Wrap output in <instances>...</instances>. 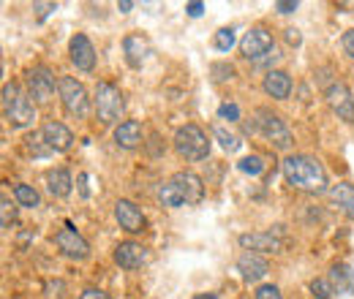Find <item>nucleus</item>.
I'll list each match as a JSON object with an SVG mask.
<instances>
[{
  "label": "nucleus",
  "mask_w": 354,
  "mask_h": 299,
  "mask_svg": "<svg viewBox=\"0 0 354 299\" xmlns=\"http://www.w3.org/2000/svg\"><path fill=\"white\" fill-rule=\"evenodd\" d=\"M330 199L344 210V213L354 218V185L349 182H341V185H335L333 191H330Z\"/></svg>",
  "instance_id": "23"
},
{
  "label": "nucleus",
  "mask_w": 354,
  "mask_h": 299,
  "mask_svg": "<svg viewBox=\"0 0 354 299\" xmlns=\"http://www.w3.org/2000/svg\"><path fill=\"white\" fill-rule=\"evenodd\" d=\"M68 52H71V63L80 68V71H93L95 68V49L85 33H77L71 44H68Z\"/></svg>",
  "instance_id": "15"
},
{
  "label": "nucleus",
  "mask_w": 354,
  "mask_h": 299,
  "mask_svg": "<svg viewBox=\"0 0 354 299\" xmlns=\"http://www.w3.org/2000/svg\"><path fill=\"white\" fill-rule=\"evenodd\" d=\"M232 44H234V30H232V28H221V30L216 33V49H218V52H229Z\"/></svg>",
  "instance_id": "29"
},
{
  "label": "nucleus",
  "mask_w": 354,
  "mask_h": 299,
  "mask_svg": "<svg viewBox=\"0 0 354 299\" xmlns=\"http://www.w3.org/2000/svg\"><path fill=\"white\" fill-rule=\"evenodd\" d=\"M118 8H120L123 14H129V11L133 8V3H131V0H120V3H118Z\"/></svg>",
  "instance_id": "42"
},
{
  "label": "nucleus",
  "mask_w": 354,
  "mask_h": 299,
  "mask_svg": "<svg viewBox=\"0 0 354 299\" xmlns=\"http://www.w3.org/2000/svg\"><path fill=\"white\" fill-rule=\"evenodd\" d=\"M80 191H82V196L88 199L90 191H88V174H80Z\"/></svg>",
  "instance_id": "41"
},
{
  "label": "nucleus",
  "mask_w": 354,
  "mask_h": 299,
  "mask_svg": "<svg viewBox=\"0 0 354 299\" xmlns=\"http://www.w3.org/2000/svg\"><path fill=\"white\" fill-rule=\"evenodd\" d=\"M283 177L292 188L306 193H324L327 191V171L319 161L308 155H289L283 161Z\"/></svg>",
  "instance_id": "1"
},
{
  "label": "nucleus",
  "mask_w": 354,
  "mask_h": 299,
  "mask_svg": "<svg viewBox=\"0 0 354 299\" xmlns=\"http://www.w3.org/2000/svg\"><path fill=\"white\" fill-rule=\"evenodd\" d=\"M28 90H30V98L36 104L52 101V95H55V77H52V71L46 66L30 68L28 71Z\"/></svg>",
  "instance_id": "8"
},
{
  "label": "nucleus",
  "mask_w": 354,
  "mask_h": 299,
  "mask_svg": "<svg viewBox=\"0 0 354 299\" xmlns=\"http://www.w3.org/2000/svg\"><path fill=\"white\" fill-rule=\"evenodd\" d=\"M115 218H118L120 229L129 231V234H139V231H145V226H147L145 213H142L133 202H129V199H120V202L115 204Z\"/></svg>",
  "instance_id": "12"
},
{
  "label": "nucleus",
  "mask_w": 354,
  "mask_h": 299,
  "mask_svg": "<svg viewBox=\"0 0 354 299\" xmlns=\"http://www.w3.org/2000/svg\"><path fill=\"white\" fill-rule=\"evenodd\" d=\"M169 182L177 188V193L183 196L185 204H199L205 199V182L194 171H177V174H172Z\"/></svg>",
  "instance_id": "9"
},
{
  "label": "nucleus",
  "mask_w": 354,
  "mask_h": 299,
  "mask_svg": "<svg viewBox=\"0 0 354 299\" xmlns=\"http://www.w3.org/2000/svg\"><path fill=\"white\" fill-rule=\"evenodd\" d=\"M240 245L251 253H281L283 240H278L272 231H254V234H240Z\"/></svg>",
  "instance_id": "13"
},
{
  "label": "nucleus",
  "mask_w": 354,
  "mask_h": 299,
  "mask_svg": "<svg viewBox=\"0 0 354 299\" xmlns=\"http://www.w3.org/2000/svg\"><path fill=\"white\" fill-rule=\"evenodd\" d=\"M36 8H39V17L44 19L49 11H55V3H36Z\"/></svg>",
  "instance_id": "39"
},
{
  "label": "nucleus",
  "mask_w": 354,
  "mask_h": 299,
  "mask_svg": "<svg viewBox=\"0 0 354 299\" xmlns=\"http://www.w3.org/2000/svg\"><path fill=\"white\" fill-rule=\"evenodd\" d=\"M327 104H330V109L341 120L354 123V95L344 82H333V85L327 87Z\"/></svg>",
  "instance_id": "11"
},
{
  "label": "nucleus",
  "mask_w": 354,
  "mask_h": 299,
  "mask_svg": "<svg viewBox=\"0 0 354 299\" xmlns=\"http://www.w3.org/2000/svg\"><path fill=\"white\" fill-rule=\"evenodd\" d=\"M270 49H272V33L267 28H251L240 41V52L245 60H259Z\"/></svg>",
  "instance_id": "10"
},
{
  "label": "nucleus",
  "mask_w": 354,
  "mask_h": 299,
  "mask_svg": "<svg viewBox=\"0 0 354 299\" xmlns=\"http://www.w3.org/2000/svg\"><path fill=\"white\" fill-rule=\"evenodd\" d=\"M175 150L180 153V158H185V161H205L210 155V139H207V133L199 126L188 123V126L177 128Z\"/></svg>",
  "instance_id": "3"
},
{
  "label": "nucleus",
  "mask_w": 354,
  "mask_h": 299,
  "mask_svg": "<svg viewBox=\"0 0 354 299\" xmlns=\"http://www.w3.org/2000/svg\"><path fill=\"white\" fill-rule=\"evenodd\" d=\"M330 286L338 294H354V272L346 264H333L330 269Z\"/></svg>",
  "instance_id": "20"
},
{
  "label": "nucleus",
  "mask_w": 354,
  "mask_h": 299,
  "mask_svg": "<svg viewBox=\"0 0 354 299\" xmlns=\"http://www.w3.org/2000/svg\"><path fill=\"white\" fill-rule=\"evenodd\" d=\"M196 299H216V294H202V297H196Z\"/></svg>",
  "instance_id": "43"
},
{
  "label": "nucleus",
  "mask_w": 354,
  "mask_h": 299,
  "mask_svg": "<svg viewBox=\"0 0 354 299\" xmlns=\"http://www.w3.org/2000/svg\"><path fill=\"white\" fill-rule=\"evenodd\" d=\"M210 71H213V77H216L218 82H226V79L234 77V66H229V63H216Z\"/></svg>",
  "instance_id": "31"
},
{
  "label": "nucleus",
  "mask_w": 354,
  "mask_h": 299,
  "mask_svg": "<svg viewBox=\"0 0 354 299\" xmlns=\"http://www.w3.org/2000/svg\"><path fill=\"white\" fill-rule=\"evenodd\" d=\"M126 109V101H123V93L120 87L112 85V82H98L95 85V115L104 126H112Z\"/></svg>",
  "instance_id": "4"
},
{
  "label": "nucleus",
  "mask_w": 354,
  "mask_h": 299,
  "mask_svg": "<svg viewBox=\"0 0 354 299\" xmlns=\"http://www.w3.org/2000/svg\"><path fill=\"white\" fill-rule=\"evenodd\" d=\"M0 223H3V229H11L17 223V207L11 204L8 196L0 199Z\"/></svg>",
  "instance_id": "27"
},
{
  "label": "nucleus",
  "mask_w": 354,
  "mask_h": 299,
  "mask_svg": "<svg viewBox=\"0 0 354 299\" xmlns=\"http://www.w3.org/2000/svg\"><path fill=\"white\" fill-rule=\"evenodd\" d=\"M55 245L57 251L63 253L66 258H74V261H82V258L90 256V245L77 234V229L71 223H66V229H60L55 234Z\"/></svg>",
  "instance_id": "7"
},
{
  "label": "nucleus",
  "mask_w": 354,
  "mask_h": 299,
  "mask_svg": "<svg viewBox=\"0 0 354 299\" xmlns=\"http://www.w3.org/2000/svg\"><path fill=\"white\" fill-rule=\"evenodd\" d=\"M80 299H112V297H109L106 291H101V289H85Z\"/></svg>",
  "instance_id": "36"
},
{
  "label": "nucleus",
  "mask_w": 354,
  "mask_h": 299,
  "mask_svg": "<svg viewBox=\"0 0 354 299\" xmlns=\"http://www.w3.org/2000/svg\"><path fill=\"white\" fill-rule=\"evenodd\" d=\"M123 49H126L129 66H133V68H139V66L145 63V57H147V41H145L142 36H129V39L123 41Z\"/></svg>",
  "instance_id": "22"
},
{
  "label": "nucleus",
  "mask_w": 354,
  "mask_h": 299,
  "mask_svg": "<svg viewBox=\"0 0 354 299\" xmlns=\"http://www.w3.org/2000/svg\"><path fill=\"white\" fill-rule=\"evenodd\" d=\"M286 41H289V44H295V46H297V44H300V30H295V28H289V30H286Z\"/></svg>",
  "instance_id": "40"
},
{
  "label": "nucleus",
  "mask_w": 354,
  "mask_h": 299,
  "mask_svg": "<svg viewBox=\"0 0 354 299\" xmlns=\"http://www.w3.org/2000/svg\"><path fill=\"white\" fill-rule=\"evenodd\" d=\"M57 90H60V101L66 106V112L71 117H88L90 112V98H88V90L82 82H77L74 77H60L57 79Z\"/></svg>",
  "instance_id": "5"
},
{
  "label": "nucleus",
  "mask_w": 354,
  "mask_h": 299,
  "mask_svg": "<svg viewBox=\"0 0 354 299\" xmlns=\"http://www.w3.org/2000/svg\"><path fill=\"white\" fill-rule=\"evenodd\" d=\"M41 136L46 139V144L52 147V153H66V150H71V144H74V133L66 128L63 123H55V120L44 123Z\"/></svg>",
  "instance_id": "16"
},
{
  "label": "nucleus",
  "mask_w": 354,
  "mask_h": 299,
  "mask_svg": "<svg viewBox=\"0 0 354 299\" xmlns=\"http://www.w3.org/2000/svg\"><path fill=\"white\" fill-rule=\"evenodd\" d=\"M142 126L136 123V120H126V123H120L118 128H115V142H118V147H123V150H136L139 144H142Z\"/></svg>",
  "instance_id": "18"
},
{
  "label": "nucleus",
  "mask_w": 354,
  "mask_h": 299,
  "mask_svg": "<svg viewBox=\"0 0 354 299\" xmlns=\"http://www.w3.org/2000/svg\"><path fill=\"white\" fill-rule=\"evenodd\" d=\"M71 185H74V180H71L68 169H52L46 174V188H49V193L57 196V199H66V196L71 193Z\"/></svg>",
  "instance_id": "21"
},
{
  "label": "nucleus",
  "mask_w": 354,
  "mask_h": 299,
  "mask_svg": "<svg viewBox=\"0 0 354 299\" xmlns=\"http://www.w3.org/2000/svg\"><path fill=\"white\" fill-rule=\"evenodd\" d=\"M216 136H218V142L223 144V150H229V153H234V150L240 147V142H237L232 133H226L223 128H216Z\"/></svg>",
  "instance_id": "32"
},
{
  "label": "nucleus",
  "mask_w": 354,
  "mask_h": 299,
  "mask_svg": "<svg viewBox=\"0 0 354 299\" xmlns=\"http://www.w3.org/2000/svg\"><path fill=\"white\" fill-rule=\"evenodd\" d=\"M275 8H278L281 14H292V11H297V3H295V0H278Z\"/></svg>",
  "instance_id": "37"
},
{
  "label": "nucleus",
  "mask_w": 354,
  "mask_h": 299,
  "mask_svg": "<svg viewBox=\"0 0 354 299\" xmlns=\"http://www.w3.org/2000/svg\"><path fill=\"white\" fill-rule=\"evenodd\" d=\"M310 291L316 294V299H327L333 294V286H330V280H310Z\"/></svg>",
  "instance_id": "30"
},
{
  "label": "nucleus",
  "mask_w": 354,
  "mask_h": 299,
  "mask_svg": "<svg viewBox=\"0 0 354 299\" xmlns=\"http://www.w3.org/2000/svg\"><path fill=\"white\" fill-rule=\"evenodd\" d=\"M237 272L243 275V280H248V283H257V280H262L267 272H270V267H267V261L259 253H251V251H245L243 256L237 258Z\"/></svg>",
  "instance_id": "17"
},
{
  "label": "nucleus",
  "mask_w": 354,
  "mask_h": 299,
  "mask_svg": "<svg viewBox=\"0 0 354 299\" xmlns=\"http://www.w3.org/2000/svg\"><path fill=\"white\" fill-rule=\"evenodd\" d=\"M240 171H245V174L257 177V174H262V171H265V161H262L259 155H248V158H243V161H240Z\"/></svg>",
  "instance_id": "28"
},
{
  "label": "nucleus",
  "mask_w": 354,
  "mask_h": 299,
  "mask_svg": "<svg viewBox=\"0 0 354 299\" xmlns=\"http://www.w3.org/2000/svg\"><path fill=\"white\" fill-rule=\"evenodd\" d=\"M14 199H17V204H22V207H39L41 204V196H39V191L36 188H30V185H14Z\"/></svg>",
  "instance_id": "24"
},
{
  "label": "nucleus",
  "mask_w": 354,
  "mask_h": 299,
  "mask_svg": "<svg viewBox=\"0 0 354 299\" xmlns=\"http://www.w3.org/2000/svg\"><path fill=\"white\" fill-rule=\"evenodd\" d=\"M218 117H221V120H229V123H234V120H240V109H237L234 104H221Z\"/></svg>",
  "instance_id": "33"
},
{
  "label": "nucleus",
  "mask_w": 354,
  "mask_h": 299,
  "mask_svg": "<svg viewBox=\"0 0 354 299\" xmlns=\"http://www.w3.org/2000/svg\"><path fill=\"white\" fill-rule=\"evenodd\" d=\"M185 11H188L191 17H199V14L205 11V6H202V3H188V6H185Z\"/></svg>",
  "instance_id": "38"
},
{
  "label": "nucleus",
  "mask_w": 354,
  "mask_h": 299,
  "mask_svg": "<svg viewBox=\"0 0 354 299\" xmlns=\"http://www.w3.org/2000/svg\"><path fill=\"white\" fill-rule=\"evenodd\" d=\"M257 128L262 131V136L272 147H278V150H289L292 147V131H289V126L278 115H272L270 109H259L257 112Z\"/></svg>",
  "instance_id": "6"
},
{
  "label": "nucleus",
  "mask_w": 354,
  "mask_h": 299,
  "mask_svg": "<svg viewBox=\"0 0 354 299\" xmlns=\"http://www.w3.org/2000/svg\"><path fill=\"white\" fill-rule=\"evenodd\" d=\"M3 115L6 120L14 126V128H25L36 120V106H33V98L25 95L19 85L8 82L3 87Z\"/></svg>",
  "instance_id": "2"
},
{
  "label": "nucleus",
  "mask_w": 354,
  "mask_h": 299,
  "mask_svg": "<svg viewBox=\"0 0 354 299\" xmlns=\"http://www.w3.org/2000/svg\"><path fill=\"white\" fill-rule=\"evenodd\" d=\"M341 44H344V52H346L349 57H354V30H346L344 39H341Z\"/></svg>",
  "instance_id": "35"
},
{
  "label": "nucleus",
  "mask_w": 354,
  "mask_h": 299,
  "mask_svg": "<svg viewBox=\"0 0 354 299\" xmlns=\"http://www.w3.org/2000/svg\"><path fill=\"white\" fill-rule=\"evenodd\" d=\"M147 261H150V253L139 242H120L115 248V264L123 269H142Z\"/></svg>",
  "instance_id": "14"
},
{
  "label": "nucleus",
  "mask_w": 354,
  "mask_h": 299,
  "mask_svg": "<svg viewBox=\"0 0 354 299\" xmlns=\"http://www.w3.org/2000/svg\"><path fill=\"white\" fill-rule=\"evenodd\" d=\"M158 202H161L164 207H172V210H177V207H185L183 196L177 193V188L172 185V182H164V185L158 188Z\"/></svg>",
  "instance_id": "25"
},
{
  "label": "nucleus",
  "mask_w": 354,
  "mask_h": 299,
  "mask_svg": "<svg viewBox=\"0 0 354 299\" xmlns=\"http://www.w3.org/2000/svg\"><path fill=\"white\" fill-rule=\"evenodd\" d=\"M28 150L36 155V158H46V155H52V147L46 144V139L41 133H30L28 136Z\"/></svg>",
  "instance_id": "26"
},
{
  "label": "nucleus",
  "mask_w": 354,
  "mask_h": 299,
  "mask_svg": "<svg viewBox=\"0 0 354 299\" xmlns=\"http://www.w3.org/2000/svg\"><path fill=\"white\" fill-rule=\"evenodd\" d=\"M254 299H283V297H281L278 286H259L257 294H254Z\"/></svg>",
  "instance_id": "34"
},
{
  "label": "nucleus",
  "mask_w": 354,
  "mask_h": 299,
  "mask_svg": "<svg viewBox=\"0 0 354 299\" xmlns=\"http://www.w3.org/2000/svg\"><path fill=\"white\" fill-rule=\"evenodd\" d=\"M265 93L275 101H286L292 93V79L283 71H270L265 77Z\"/></svg>",
  "instance_id": "19"
}]
</instances>
